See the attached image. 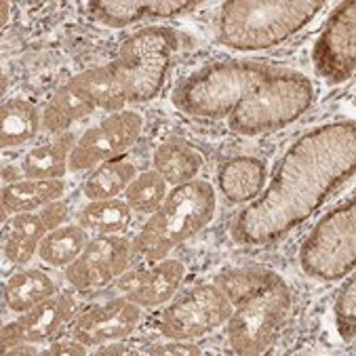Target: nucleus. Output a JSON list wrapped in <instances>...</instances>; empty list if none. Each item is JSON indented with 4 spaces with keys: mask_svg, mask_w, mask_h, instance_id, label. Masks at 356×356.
I'll return each mask as SVG.
<instances>
[{
    "mask_svg": "<svg viewBox=\"0 0 356 356\" xmlns=\"http://www.w3.org/2000/svg\"><path fill=\"white\" fill-rule=\"evenodd\" d=\"M356 209L354 198L343 200L314 226L300 251L302 270L318 280H339L354 270Z\"/></svg>",
    "mask_w": 356,
    "mask_h": 356,
    "instance_id": "7",
    "label": "nucleus"
},
{
    "mask_svg": "<svg viewBox=\"0 0 356 356\" xmlns=\"http://www.w3.org/2000/svg\"><path fill=\"white\" fill-rule=\"evenodd\" d=\"M72 81L93 99L97 108L106 112H120L127 106V97L108 63L85 70V72L72 76Z\"/></svg>",
    "mask_w": 356,
    "mask_h": 356,
    "instance_id": "25",
    "label": "nucleus"
},
{
    "mask_svg": "<svg viewBox=\"0 0 356 356\" xmlns=\"http://www.w3.org/2000/svg\"><path fill=\"white\" fill-rule=\"evenodd\" d=\"M356 282L354 278H348V282L341 287L335 300V325L343 341H354L356 331V296H354Z\"/></svg>",
    "mask_w": 356,
    "mask_h": 356,
    "instance_id": "29",
    "label": "nucleus"
},
{
    "mask_svg": "<svg viewBox=\"0 0 356 356\" xmlns=\"http://www.w3.org/2000/svg\"><path fill=\"white\" fill-rule=\"evenodd\" d=\"M186 266L179 259H161L148 270H135L118 280V289L137 306L154 308L169 302L181 287Z\"/></svg>",
    "mask_w": 356,
    "mask_h": 356,
    "instance_id": "14",
    "label": "nucleus"
},
{
    "mask_svg": "<svg viewBox=\"0 0 356 356\" xmlns=\"http://www.w3.org/2000/svg\"><path fill=\"white\" fill-rule=\"evenodd\" d=\"M266 184V165L253 156L226 161L218 173V186L230 202L255 200Z\"/></svg>",
    "mask_w": 356,
    "mask_h": 356,
    "instance_id": "16",
    "label": "nucleus"
},
{
    "mask_svg": "<svg viewBox=\"0 0 356 356\" xmlns=\"http://www.w3.org/2000/svg\"><path fill=\"white\" fill-rule=\"evenodd\" d=\"M5 257L11 264H28L38 251L40 241L51 232L42 211L40 213H15L7 228Z\"/></svg>",
    "mask_w": 356,
    "mask_h": 356,
    "instance_id": "17",
    "label": "nucleus"
},
{
    "mask_svg": "<svg viewBox=\"0 0 356 356\" xmlns=\"http://www.w3.org/2000/svg\"><path fill=\"white\" fill-rule=\"evenodd\" d=\"M175 51V32L159 26L139 30L120 44L116 59L108 65L127 97V104H144L161 93Z\"/></svg>",
    "mask_w": 356,
    "mask_h": 356,
    "instance_id": "6",
    "label": "nucleus"
},
{
    "mask_svg": "<svg viewBox=\"0 0 356 356\" xmlns=\"http://www.w3.org/2000/svg\"><path fill=\"white\" fill-rule=\"evenodd\" d=\"M325 7L323 0H230L218 15L222 44L261 51L304 30Z\"/></svg>",
    "mask_w": 356,
    "mask_h": 356,
    "instance_id": "4",
    "label": "nucleus"
},
{
    "mask_svg": "<svg viewBox=\"0 0 356 356\" xmlns=\"http://www.w3.org/2000/svg\"><path fill=\"white\" fill-rule=\"evenodd\" d=\"M218 196L209 181L177 186L133 241V251L146 261L165 259L184 241L198 234L216 216Z\"/></svg>",
    "mask_w": 356,
    "mask_h": 356,
    "instance_id": "5",
    "label": "nucleus"
},
{
    "mask_svg": "<svg viewBox=\"0 0 356 356\" xmlns=\"http://www.w3.org/2000/svg\"><path fill=\"white\" fill-rule=\"evenodd\" d=\"M150 354H165V356H198L202 354V350L198 346L186 343L184 339H173L171 343L159 346L154 350H150Z\"/></svg>",
    "mask_w": 356,
    "mask_h": 356,
    "instance_id": "30",
    "label": "nucleus"
},
{
    "mask_svg": "<svg viewBox=\"0 0 356 356\" xmlns=\"http://www.w3.org/2000/svg\"><path fill=\"white\" fill-rule=\"evenodd\" d=\"M67 161H70V144L59 139L32 148L24 156L22 169L30 179H61L67 171Z\"/></svg>",
    "mask_w": 356,
    "mask_h": 356,
    "instance_id": "27",
    "label": "nucleus"
},
{
    "mask_svg": "<svg viewBox=\"0 0 356 356\" xmlns=\"http://www.w3.org/2000/svg\"><path fill=\"white\" fill-rule=\"evenodd\" d=\"M40 127L38 110L28 99H9L0 110V144L17 148L36 137Z\"/></svg>",
    "mask_w": 356,
    "mask_h": 356,
    "instance_id": "21",
    "label": "nucleus"
},
{
    "mask_svg": "<svg viewBox=\"0 0 356 356\" xmlns=\"http://www.w3.org/2000/svg\"><path fill=\"white\" fill-rule=\"evenodd\" d=\"M139 316L141 310L131 300H112L83 312L72 325V335L85 346L118 341L135 331V327L139 325Z\"/></svg>",
    "mask_w": 356,
    "mask_h": 356,
    "instance_id": "13",
    "label": "nucleus"
},
{
    "mask_svg": "<svg viewBox=\"0 0 356 356\" xmlns=\"http://www.w3.org/2000/svg\"><path fill=\"white\" fill-rule=\"evenodd\" d=\"M216 284L232 304L226 323L232 352L243 356L268 352L291 310L287 282L276 272L247 268L220 274Z\"/></svg>",
    "mask_w": 356,
    "mask_h": 356,
    "instance_id": "3",
    "label": "nucleus"
},
{
    "mask_svg": "<svg viewBox=\"0 0 356 356\" xmlns=\"http://www.w3.org/2000/svg\"><path fill=\"white\" fill-rule=\"evenodd\" d=\"M131 243L116 234H99L87 243L83 253L65 268L67 282L79 291L104 287L124 274L131 261Z\"/></svg>",
    "mask_w": 356,
    "mask_h": 356,
    "instance_id": "11",
    "label": "nucleus"
},
{
    "mask_svg": "<svg viewBox=\"0 0 356 356\" xmlns=\"http://www.w3.org/2000/svg\"><path fill=\"white\" fill-rule=\"evenodd\" d=\"M124 196L133 213H154L167 198V181L159 171H146L129 184Z\"/></svg>",
    "mask_w": 356,
    "mask_h": 356,
    "instance_id": "28",
    "label": "nucleus"
},
{
    "mask_svg": "<svg viewBox=\"0 0 356 356\" xmlns=\"http://www.w3.org/2000/svg\"><path fill=\"white\" fill-rule=\"evenodd\" d=\"M133 211L127 200L110 198V200H91L79 213V226L85 230H93L97 234H118L131 224Z\"/></svg>",
    "mask_w": 356,
    "mask_h": 356,
    "instance_id": "26",
    "label": "nucleus"
},
{
    "mask_svg": "<svg viewBox=\"0 0 356 356\" xmlns=\"http://www.w3.org/2000/svg\"><path fill=\"white\" fill-rule=\"evenodd\" d=\"M40 354H42V356H61V354L83 356V354H87V346H85L83 341H79V339H74V341L65 339V341H55V343H51V346H49L47 350H42Z\"/></svg>",
    "mask_w": 356,
    "mask_h": 356,
    "instance_id": "31",
    "label": "nucleus"
},
{
    "mask_svg": "<svg viewBox=\"0 0 356 356\" xmlns=\"http://www.w3.org/2000/svg\"><path fill=\"white\" fill-rule=\"evenodd\" d=\"M61 179H24L3 188V213H32L63 196Z\"/></svg>",
    "mask_w": 356,
    "mask_h": 356,
    "instance_id": "19",
    "label": "nucleus"
},
{
    "mask_svg": "<svg viewBox=\"0 0 356 356\" xmlns=\"http://www.w3.org/2000/svg\"><path fill=\"white\" fill-rule=\"evenodd\" d=\"M356 169V129L350 120L321 124L287 148L259 198L234 222L232 238L259 247L287 236Z\"/></svg>",
    "mask_w": 356,
    "mask_h": 356,
    "instance_id": "1",
    "label": "nucleus"
},
{
    "mask_svg": "<svg viewBox=\"0 0 356 356\" xmlns=\"http://www.w3.org/2000/svg\"><path fill=\"white\" fill-rule=\"evenodd\" d=\"M55 291L57 287L49 274L42 270H24L5 282V304L9 310L24 314L47 298L55 296Z\"/></svg>",
    "mask_w": 356,
    "mask_h": 356,
    "instance_id": "20",
    "label": "nucleus"
},
{
    "mask_svg": "<svg viewBox=\"0 0 356 356\" xmlns=\"http://www.w3.org/2000/svg\"><path fill=\"white\" fill-rule=\"evenodd\" d=\"M87 247V236L85 228L70 224V226H59L51 230L38 245V255L44 264L53 268L70 266Z\"/></svg>",
    "mask_w": 356,
    "mask_h": 356,
    "instance_id": "24",
    "label": "nucleus"
},
{
    "mask_svg": "<svg viewBox=\"0 0 356 356\" xmlns=\"http://www.w3.org/2000/svg\"><path fill=\"white\" fill-rule=\"evenodd\" d=\"M356 7L341 3L329 15L323 32L316 38L312 59L318 74L329 85H341L354 76L356 67Z\"/></svg>",
    "mask_w": 356,
    "mask_h": 356,
    "instance_id": "9",
    "label": "nucleus"
},
{
    "mask_svg": "<svg viewBox=\"0 0 356 356\" xmlns=\"http://www.w3.org/2000/svg\"><path fill=\"white\" fill-rule=\"evenodd\" d=\"M97 354H135V350L127 348V346H108L97 350Z\"/></svg>",
    "mask_w": 356,
    "mask_h": 356,
    "instance_id": "32",
    "label": "nucleus"
},
{
    "mask_svg": "<svg viewBox=\"0 0 356 356\" xmlns=\"http://www.w3.org/2000/svg\"><path fill=\"white\" fill-rule=\"evenodd\" d=\"M316 89L304 74L259 61H216L186 76L173 104L188 116L226 118L234 133L253 137L304 116Z\"/></svg>",
    "mask_w": 356,
    "mask_h": 356,
    "instance_id": "2",
    "label": "nucleus"
},
{
    "mask_svg": "<svg viewBox=\"0 0 356 356\" xmlns=\"http://www.w3.org/2000/svg\"><path fill=\"white\" fill-rule=\"evenodd\" d=\"M232 304L218 284H196L171 304L161 318V333L169 339H196L228 323Z\"/></svg>",
    "mask_w": 356,
    "mask_h": 356,
    "instance_id": "8",
    "label": "nucleus"
},
{
    "mask_svg": "<svg viewBox=\"0 0 356 356\" xmlns=\"http://www.w3.org/2000/svg\"><path fill=\"white\" fill-rule=\"evenodd\" d=\"M0 9H3V28H5V26H7V22H9V9H11V3H7V0H5V3L0 5Z\"/></svg>",
    "mask_w": 356,
    "mask_h": 356,
    "instance_id": "33",
    "label": "nucleus"
},
{
    "mask_svg": "<svg viewBox=\"0 0 356 356\" xmlns=\"http://www.w3.org/2000/svg\"><path fill=\"white\" fill-rule=\"evenodd\" d=\"M192 7H196V3H186V0H129V3L97 0L89 5L95 22L104 24L106 28H127L141 19L171 17Z\"/></svg>",
    "mask_w": 356,
    "mask_h": 356,
    "instance_id": "15",
    "label": "nucleus"
},
{
    "mask_svg": "<svg viewBox=\"0 0 356 356\" xmlns=\"http://www.w3.org/2000/svg\"><path fill=\"white\" fill-rule=\"evenodd\" d=\"M95 108L97 106L93 104V99L70 79L47 104L42 124L49 133H61L70 124H74L76 120L95 112Z\"/></svg>",
    "mask_w": 356,
    "mask_h": 356,
    "instance_id": "18",
    "label": "nucleus"
},
{
    "mask_svg": "<svg viewBox=\"0 0 356 356\" xmlns=\"http://www.w3.org/2000/svg\"><path fill=\"white\" fill-rule=\"evenodd\" d=\"M154 167L167 184L181 186V184L192 181L198 175L202 161L196 154V150L186 146L184 141L171 139V141H165L163 146L156 148Z\"/></svg>",
    "mask_w": 356,
    "mask_h": 356,
    "instance_id": "22",
    "label": "nucleus"
},
{
    "mask_svg": "<svg viewBox=\"0 0 356 356\" xmlns=\"http://www.w3.org/2000/svg\"><path fill=\"white\" fill-rule=\"evenodd\" d=\"M135 179V165L129 159H112L102 163L85 181V196L89 200H110L118 196Z\"/></svg>",
    "mask_w": 356,
    "mask_h": 356,
    "instance_id": "23",
    "label": "nucleus"
},
{
    "mask_svg": "<svg viewBox=\"0 0 356 356\" xmlns=\"http://www.w3.org/2000/svg\"><path fill=\"white\" fill-rule=\"evenodd\" d=\"M141 127H144V118L137 112L120 110L110 114L76 141V146L70 152L67 169L85 171L97 163L118 159L137 141Z\"/></svg>",
    "mask_w": 356,
    "mask_h": 356,
    "instance_id": "10",
    "label": "nucleus"
},
{
    "mask_svg": "<svg viewBox=\"0 0 356 356\" xmlns=\"http://www.w3.org/2000/svg\"><path fill=\"white\" fill-rule=\"evenodd\" d=\"M79 312V304L72 296H51L32 310L24 312L17 321L3 327L0 346L3 354L19 343H40L51 339L65 323H70Z\"/></svg>",
    "mask_w": 356,
    "mask_h": 356,
    "instance_id": "12",
    "label": "nucleus"
}]
</instances>
